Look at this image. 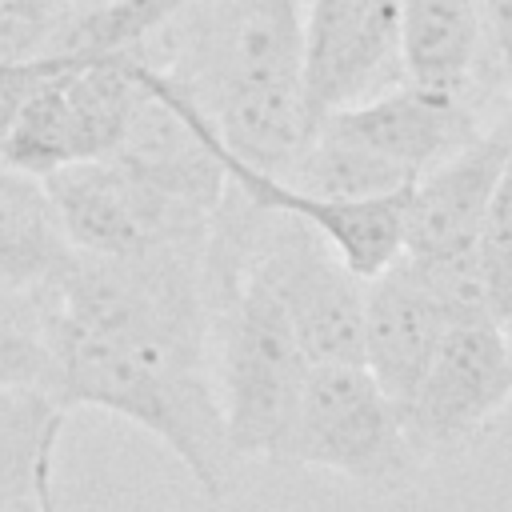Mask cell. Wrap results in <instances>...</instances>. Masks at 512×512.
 Here are the masks:
<instances>
[{"label": "cell", "instance_id": "15", "mask_svg": "<svg viewBox=\"0 0 512 512\" xmlns=\"http://www.w3.org/2000/svg\"><path fill=\"white\" fill-rule=\"evenodd\" d=\"M64 412L68 408L40 388H0V512L20 496L52 488V460L64 432Z\"/></svg>", "mask_w": 512, "mask_h": 512}, {"label": "cell", "instance_id": "4", "mask_svg": "<svg viewBox=\"0 0 512 512\" xmlns=\"http://www.w3.org/2000/svg\"><path fill=\"white\" fill-rule=\"evenodd\" d=\"M140 92V56L0 64V156L28 176L112 156Z\"/></svg>", "mask_w": 512, "mask_h": 512}, {"label": "cell", "instance_id": "8", "mask_svg": "<svg viewBox=\"0 0 512 512\" xmlns=\"http://www.w3.org/2000/svg\"><path fill=\"white\" fill-rule=\"evenodd\" d=\"M512 396V360L500 320L448 324L416 396L400 408L416 456L468 444Z\"/></svg>", "mask_w": 512, "mask_h": 512}, {"label": "cell", "instance_id": "13", "mask_svg": "<svg viewBox=\"0 0 512 512\" xmlns=\"http://www.w3.org/2000/svg\"><path fill=\"white\" fill-rule=\"evenodd\" d=\"M484 52V0H400L404 80L468 92Z\"/></svg>", "mask_w": 512, "mask_h": 512}, {"label": "cell", "instance_id": "19", "mask_svg": "<svg viewBox=\"0 0 512 512\" xmlns=\"http://www.w3.org/2000/svg\"><path fill=\"white\" fill-rule=\"evenodd\" d=\"M4 512H56V496H52V488H40V492H32V496L12 500Z\"/></svg>", "mask_w": 512, "mask_h": 512}, {"label": "cell", "instance_id": "5", "mask_svg": "<svg viewBox=\"0 0 512 512\" xmlns=\"http://www.w3.org/2000/svg\"><path fill=\"white\" fill-rule=\"evenodd\" d=\"M280 460L316 464L368 492H396L420 468L396 400L364 364H312Z\"/></svg>", "mask_w": 512, "mask_h": 512}, {"label": "cell", "instance_id": "6", "mask_svg": "<svg viewBox=\"0 0 512 512\" xmlns=\"http://www.w3.org/2000/svg\"><path fill=\"white\" fill-rule=\"evenodd\" d=\"M56 224L72 252L84 256H148L172 244H204V212L172 200L112 156L76 160L40 176Z\"/></svg>", "mask_w": 512, "mask_h": 512}, {"label": "cell", "instance_id": "11", "mask_svg": "<svg viewBox=\"0 0 512 512\" xmlns=\"http://www.w3.org/2000/svg\"><path fill=\"white\" fill-rule=\"evenodd\" d=\"M216 156L224 164L228 184L240 196H248L252 204H260L268 212H288V216L304 220L308 228H316L360 280L384 272L400 256V200H404V192L372 196V200H332V196L304 192L292 180H280L272 172L252 168L248 160L228 152L220 136H216Z\"/></svg>", "mask_w": 512, "mask_h": 512}, {"label": "cell", "instance_id": "3", "mask_svg": "<svg viewBox=\"0 0 512 512\" xmlns=\"http://www.w3.org/2000/svg\"><path fill=\"white\" fill-rule=\"evenodd\" d=\"M208 284V352L216 360V396L236 460H280L308 356L296 328L252 264L204 260Z\"/></svg>", "mask_w": 512, "mask_h": 512}, {"label": "cell", "instance_id": "10", "mask_svg": "<svg viewBox=\"0 0 512 512\" xmlns=\"http://www.w3.org/2000/svg\"><path fill=\"white\" fill-rule=\"evenodd\" d=\"M512 156V140L496 132H480L468 148L428 168L420 180L404 188L400 200V256L440 260L468 252L484 224L492 188Z\"/></svg>", "mask_w": 512, "mask_h": 512}, {"label": "cell", "instance_id": "1", "mask_svg": "<svg viewBox=\"0 0 512 512\" xmlns=\"http://www.w3.org/2000/svg\"><path fill=\"white\" fill-rule=\"evenodd\" d=\"M300 56V0H180L144 48V60L212 120L228 152L280 180L316 128Z\"/></svg>", "mask_w": 512, "mask_h": 512}, {"label": "cell", "instance_id": "17", "mask_svg": "<svg viewBox=\"0 0 512 512\" xmlns=\"http://www.w3.org/2000/svg\"><path fill=\"white\" fill-rule=\"evenodd\" d=\"M472 252L480 260V272H484L492 300L500 308V320H504V312L512 304V156L492 188V200H488V212H484Z\"/></svg>", "mask_w": 512, "mask_h": 512}, {"label": "cell", "instance_id": "21", "mask_svg": "<svg viewBox=\"0 0 512 512\" xmlns=\"http://www.w3.org/2000/svg\"><path fill=\"white\" fill-rule=\"evenodd\" d=\"M500 132L512 140V104H508V116H504V124H500Z\"/></svg>", "mask_w": 512, "mask_h": 512}, {"label": "cell", "instance_id": "2", "mask_svg": "<svg viewBox=\"0 0 512 512\" xmlns=\"http://www.w3.org/2000/svg\"><path fill=\"white\" fill-rule=\"evenodd\" d=\"M44 336L56 360V400L64 408L92 404L148 428L172 448V456H180L204 496H224L232 488L236 452L228 444L224 408L208 364L112 340L52 312L48 304Z\"/></svg>", "mask_w": 512, "mask_h": 512}, {"label": "cell", "instance_id": "16", "mask_svg": "<svg viewBox=\"0 0 512 512\" xmlns=\"http://www.w3.org/2000/svg\"><path fill=\"white\" fill-rule=\"evenodd\" d=\"M4 384L56 396V360L44 336L40 292H0V388Z\"/></svg>", "mask_w": 512, "mask_h": 512}, {"label": "cell", "instance_id": "9", "mask_svg": "<svg viewBox=\"0 0 512 512\" xmlns=\"http://www.w3.org/2000/svg\"><path fill=\"white\" fill-rule=\"evenodd\" d=\"M400 80V0H308L300 84L312 124Z\"/></svg>", "mask_w": 512, "mask_h": 512}, {"label": "cell", "instance_id": "14", "mask_svg": "<svg viewBox=\"0 0 512 512\" xmlns=\"http://www.w3.org/2000/svg\"><path fill=\"white\" fill-rule=\"evenodd\" d=\"M72 260L40 176L0 156V292H40Z\"/></svg>", "mask_w": 512, "mask_h": 512}, {"label": "cell", "instance_id": "7", "mask_svg": "<svg viewBox=\"0 0 512 512\" xmlns=\"http://www.w3.org/2000/svg\"><path fill=\"white\" fill-rule=\"evenodd\" d=\"M320 132L360 152L396 192L420 180L440 160L468 148L484 128L468 92L428 88L400 80L360 104L336 108L316 120Z\"/></svg>", "mask_w": 512, "mask_h": 512}, {"label": "cell", "instance_id": "12", "mask_svg": "<svg viewBox=\"0 0 512 512\" xmlns=\"http://www.w3.org/2000/svg\"><path fill=\"white\" fill-rule=\"evenodd\" d=\"M448 324L440 300L404 256L364 280V368L396 408L416 396Z\"/></svg>", "mask_w": 512, "mask_h": 512}, {"label": "cell", "instance_id": "18", "mask_svg": "<svg viewBox=\"0 0 512 512\" xmlns=\"http://www.w3.org/2000/svg\"><path fill=\"white\" fill-rule=\"evenodd\" d=\"M484 44L512 80V0H484Z\"/></svg>", "mask_w": 512, "mask_h": 512}, {"label": "cell", "instance_id": "20", "mask_svg": "<svg viewBox=\"0 0 512 512\" xmlns=\"http://www.w3.org/2000/svg\"><path fill=\"white\" fill-rule=\"evenodd\" d=\"M500 328H504V344H508V360H512V304H508V312H504Z\"/></svg>", "mask_w": 512, "mask_h": 512}]
</instances>
